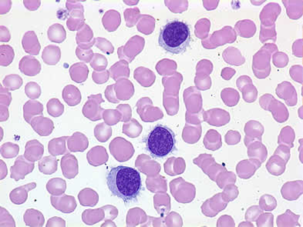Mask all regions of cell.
<instances>
[{"instance_id": "obj_27", "label": "cell", "mask_w": 303, "mask_h": 227, "mask_svg": "<svg viewBox=\"0 0 303 227\" xmlns=\"http://www.w3.org/2000/svg\"><path fill=\"white\" fill-rule=\"evenodd\" d=\"M94 136L101 143L107 141L112 136V128L105 122H101L97 125L94 129Z\"/></svg>"}, {"instance_id": "obj_12", "label": "cell", "mask_w": 303, "mask_h": 227, "mask_svg": "<svg viewBox=\"0 0 303 227\" xmlns=\"http://www.w3.org/2000/svg\"><path fill=\"white\" fill-rule=\"evenodd\" d=\"M36 187H37V184L31 183V184H26V185L16 188L9 194L10 200L12 201V203L16 205H21L26 203L28 198V192L32 189H35Z\"/></svg>"}, {"instance_id": "obj_33", "label": "cell", "mask_w": 303, "mask_h": 227, "mask_svg": "<svg viewBox=\"0 0 303 227\" xmlns=\"http://www.w3.org/2000/svg\"><path fill=\"white\" fill-rule=\"evenodd\" d=\"M107 60L103 55L100 53H94L93 56L92 60L91 61V67L94 69L95 71L101 72L107 67Z\"/></svg>"}, {"instance_id": "obj_34", "label": "cell", "mask_w": 303, "mask_h": 227, "mask_svg": "<svg viewBox=\"0 0 303 227\" xmlns=\"http://www.w3.org/2000/svg\"><path fill=\"white\" fill-rule=\"evenodd\" d=\"M1 66L7 67L10 64L14 57L13 49L9 45H1Z\"/></svg>"}, {"instance_id": "obj_14", "label": "cell", "mask_w": 303, "mask_h": 227, "mask_svg": "<svg viewBox=\"0 0 303 227\" xmlns=\"http://www.w3.org/2000/svg\"><path fill=\"white\" fill-rule=\"evenodd\" d=\"M87 160L94 166L104 164L108 160V154L103 147H95L91 149L87 155Z\"/></svg>"}, {"instance_id": "obj_7", "label": "cell", "mask_w": 303, "mask_h": 227, "mask_svg": "<svg viewBox=\"0 0 303 227\" xmlns=\"http://www.w3.org/2000/svg\"><path fill=\"white\" fill-rule=\"evenodd\" d=\"M51 203L56 210L63 213H71L77 208L75 198L63 194L60 196H51Z\"/></svg>"}, {"instance_id": "obj_41", "label": "cell", "mask_w": 303, "mask_h": 227, "mask_svg": "<svg viewBox=\"0 0 303 227\" xmlns=\"http://www.w3.org/2000/svg\"><path fill=\"white\" fill-rule=\"evenodd\" d=\"M103 211L105 212V216L104 220H113L117 217V214H118V211H117V208L114 207V206H105L103 207Z\"/></svg>"}, {"instance_id": "obj_17", "label": "cell", "mask_w": 303, "mask_h": 227, "mask_svg": "<svg viewBox=\"0 0 303 227\" xmlns=\"http://www.w3.org/2000/svg\"><path fill=\"white\" fill-rule=\"evenodd\" d=\"M89 74V69L84 63L72 65L70 68V75L72 80L77 83H82L87 80Z\"/></svg>"}, {"instance_id": "obj_6", "label": "cell", "mask_w": 303, "mask_h": 227, "mask_svg": "<svg viewBox=\"0 0 303 227\" xmlns=\"http://www.w3.org/2000/svg\"><path fill=\"white\" fill-rule=\"evenodd\" d=\"M34 166L33 162L26 159L24 155H19L16 158L14 165L10 168V177L16 181L23 180L26 175L33 171Z\"/></svg>"}, {"instance_id": "obj_3", "label": "cell", "mask_w": 303, "mask_h": 227, "mask_svg": "<svg viewBox=\"0 0 303 227\" xmlns=\"http://www.w3.org/2000/svg\"><path fill=\"white\" fill-rule=\"evenodd\" d=\"M146 150L152 157L163 159L177 151V140L172 129L164 125L153 126L145 139Z\"/></svg>"}, {"instance_id": "obj_1", "label": "cell", "mask_w": 303, "mask_h": 227, "mask_svg": "<svg viewBox=\"0 0 303 227\" xmlns=\"http://www.w3.org/2000/svg\"><path fill=\"white\" fill-rule=\"evenodd\" d=\"M106 184L113 196L126 203L136 200L142 189L139 172L128 166H118L110 169L106 175Z\"/></svg>"}, {"instance_id": "obj_15", "label": "cell", "mask_w": 303, "mask_h": 227, "mask_svg": "<svg viewBox=\"0 0 303 227\" xmlns=\"http://www.w3.org/2000/svg\"><path fill=\"white\" fill-rule=\"evenodd\" d=\"M22 44L26 53L33 56H37L40 53V44L34 32H26L22 40Z\"/></svg>"}, {"instance_id": "obj_21", "label": "cell", "mask_w": 303, "mask_h": 227, "mask_svg": "<svg viewBox=\"0 0 303 227\" xmlns=\"http://www.w3.org/2000/svg\"><path fill=\"white\" fill-rule=\"evenodd\" d=\"M39 170L46 175H51L57 170V159L53 155H47L39 161Z\"/></svg>"}, {"instance_id": "obj_9", "label": "cell", "mask_w": 303, "mask_h": 227, "mask_svg": "<svg viewBox=\"0 0 303 227\" xmlns=\"http://www.w3.org/2000/svg\"><path fill=\"white\" fill-rule=\"evenodd\" d=\"M30 125L33 130L41 136H50L54 129L53 122L49 118L44 117L43 115L33 118Z\"/></svg>"}, {"instance_id": "obj_32", "label": "cell", "mask_w": 303, "mask_h": 227, "mask_svg": "<svg viewBox=\"0 0 303 227\" xmlns=\"http://www.w3.org/2000/svg\"><path fill=\"white\" fill-rule=\"evenodd\" d=\"M103 119H104L106 124L111 126L121 121V115L117 110H104Z\"/></svg>"}, {"instance_id": "obj_37", "label": "cell", "mask_w": 303, "mask_h": 227, "mask_svg": "<svg viewBox=\"0 0 303 227\" xmlns=\"http://www.w3.org/2000/svg\"><path fill=\"white\" fill-rule=\"evenodd\" d=\"M94 54V52L91 49H83L77 46V49H76V55H77L79 60H82L85 63H91Z\"/></svg>"}, {"instance_id": "obj_36", "label": "cell", "mask_w": 303, "mask_h": 227, "mask_svg": "<svg viewBox=\"0 0 303 227\" xmlns=\"http://www.w3.org/2000/svg\"><path fill=\"white\" fill-rule=\"evenodd\" d=\"M96 46L106 54H112L114 50L111 42H109L106 38H101V37L96 38Z\"/></svg>"}, {"instance_id": "obj_38", "label": "cell", "mask_w": 303, "mask_h": 227, "mask_svg": "<svg viewBox=\"0 0 303 227\" xmlns=\"http://www.w3.org/2000/svg\"><path fill=\"white\" fill-rule=\"evenodd\" d=\"M109 76H110V73L109 70H105V71H101V72H98V71H94L92 74L93 79L94 82L98 84H103L108 80Z\"/></svg>"}, {"instance_id": "obj_29", "label": "cell", "mask_w": 303, "mask_h": 227, "mask_svg": "<svg viewBox=\"0 0 303 227\" xmlns=\"http://www.w3.org/2000/svg\"><path fill=\"white\" fill-rule=\"evenodd\" d=\"M2 82L5 89L9 91H14L21 87L23 85V79L20 76L10 74L5 77Z\"/></svg>"}, {"instance_id": "obj_19", "label": "cell", "mask_w": 303, "mask_h": 227, "mask_svg": "<svg viewBox=\"0 0 303 227\" xmlns=\"http://www.w3.org/2000/svg\"><path fill=\"white\" fill-rule=\"evenodd\" d=\"M63 99L67 105L75 107L81 102V93L77 86L68 85L63 89Z\"/></svg>"}, {"instance_id": "obj_22", "label": "cell", "mask_w": 303, "mask_h": 227, "mask_svg": "<svg viewBox=\"0 0 303 227\" xmlns=\"http://www.w3.org/2000/svg\"><path fill=\"white\" fill-rule=\"evenodd\" d=\"M23 219L25 224L28 227H42L45 222L42 213L33 209L26 210Z\"/></svg>"}, {"instance_id": "obj_20", "label": "cell", "mask_w": 303, "mask_h": 227, "mask_svg": "<svg viewBox=\"0 0 303 227\" xmlns=\"http://www.w3.org/2000/svg\"><path fill=\"white\" fill-rule=\"evenodd\" d=\"M69 136H62L51 140L48 144V151L53 156L69 153L66 147V141Z\"/></svg>"}, {"instance_id": "obj_18", "label": "cell", "mask_w": 303, "mask_h": 227, "mask_svg": "<svg viewBox=\"0 0 303 227\" xmlns=\"http://www.w3.org/2000/svg\"><path fill=\"white\" fill-rule=\"evenodd\" d=\"M60 58H61V50L57 45H47L43 51L42 59L46 64L54 66L59 63Z\"/></svg>"}, {"instance_id": "obj_4", "label": "cell", "mask_w": 303, "mask_h": 227, "mask_svg": "<svg viewBox=\"0 0 303 227\" xmlns=\"http://www.w3.org/2000/svg\"><path fill=\"white\" fill-rule=\"evenodd\" d=\"M103 102L104 100L102 98L101 93L88 96V100L83 107L82 112L84 116L93 122L101 120L103 118V113L104 111L103 108H101V104Z\"/></svg>"}, {"instance_id": "obj_8", "label": "cell", "mask_w": 303, "mask_h": 227, "mask_svg": "<svg viewBox=\"0 0 303 227\" xmlns=\"http://www.w3.org/2000/svg\"><path fill=\"white\" fill-rule=\"evenodd\" d=\"M61 169L63 175L66 178H75L79 173L78 160L74 155L66 153L61 159Z\"/></svg>"}, {"instance_id": "obj_11", "label": "cell", "mask_w": 303, "mask_h": 227, "mask_svg": "<svg viewBox=\"0 0 303 227\" xmlns=\"http://www.w3.org/2000/svg\"><path fill=\"white\" fill-rule=\"evenodd\" d=\"M44 147L37 140H30L25 146L24 156L30 162H36L42 159Z\"/></svg>"}, {"instance_id": "obj_23", "label": "cell", "mask_w": 303, "mask_h": 227, "mask_svg": "<svg viewBox=\"0 0 303 227\" xmlns=\"http://www.w3.org/2000/svg\"><path fill=\"white\" fill-rule=\"evenodd\" d=\"M47 36L51 42L61 43L66 39V30L61 24L55 23L50 27L47 31Z\"/></svg>"}, {"instance_id": "obj_24", "label": "cell", "mask_w": 303, "mask_h": 227, "mask_svg": "<svg viewBox=\"0 0 303 227\" xmlns=\"http://www.w3.org/2000/svg\"><path fill=\"white\" fill-rule=\"evenodd\" d=\"M78 198L80 204L84 206H96L99 200L98 192L90 188H86L80 191Z\"/></svg>"}, {"instance_id": "obj_42", "label": "cell", "mask_w": 303, "mask_h": 227, "mask_svg": "<svg viewBox=\"0 0 303 227\" xmlns=\"http://www.w3.org/2000/svg\"><path fill=\"white\" fill-rule=\"evenodd\" d=\"M66 227V222L59 217H52L47 223V227Z\"/></svg>"}, {"instance_id": "obj_35", "label": "cell", "mask_w": 303, "mask_h": 227, "mask_svg": "<svg viewBox=\"0 0 303 227\" xmlns=\"http://www.w3.org/2000/svg\"><path fill=\"white\" fill-rule=\"evenodd\" d=\"M25 93L29 98L36 100L41 96V88L37 82H30L25 86Z\"/></svg>"}, {"instance_id": "obj_26", "label": "cell", "mask_w": 303, "mask_h": 227, "mask_svg": "<svg viewBox=\"0 0 303 227\" xmlns=\"http://www.w3.org/2000/svg\"><path fill=\"white\" fill-rule=\"evenodd\" d=\"M47 189L52 196L63 195L66 189V183L61 178H53L49 180L47 184Z\"/></svg>"}, {"instance_id": "obj_30", "label": "cell", "mask_w": 303, "mask_h": 227, "mask_svg": "<svg viewBox=\"0 0 303 227\" xmlns=\"http://www.w3.org/2000/svg\"><path fill=\"white\" fill-rule=\"evenodd\" d=\"M142 127L136 119H131L123 126V133L130 137H137L141 133Z\"/></svg>"}, {"instance_id": "obj_16", "label": "cell", "mask_w": 303, "mask_h": 227, "mask_svg": "<svg viewBox=\"0 0 303 227\" xmlns=\"http://www.w3.org/2000/svg\"><path fill=\"white\" fill-rule=\"evenodd\" d=\"M44 106L40 102L36 100H29L23 106V117L26 122L30 124L32 119L36 115H43Z\"/></svg>"}, {"instance_id": "obj_5", "label": "cell", "mask_w": 303, "mask_h": 227, "mask_svg": "<svg viewBox=\"0 0 303 227\" xmlns=\"http://www.w3.org/2000/svg\"><path fill=\"white\" fill-rule=\"evenodd\" d=\"M109 148H110V153L119 162H125L131 159L134 152V151H127V150H134V149L129 142L126 141L124 138H120V137L114 139L110 143Z\"/></svg>"}, {"instance_id": "obj_13", "label": "cell", "mask_w": 303, "mask_h": 227, "mask_svg": "<svg viewBox=\"0 0 303 227\" xmlns=\"http://www.w3.org/2000/svg\"><path fill=\"white\" fill-rule=\"evenodd\" d=\"M69 151L71 152H84L89 145L87 136L80 132H76L67 139Z\"/></svg>"}, {"instance_id": "obj_25", "label": "cell", "mask_w": 303, "mask_h": 227, "mask_svg": "<svg viewBox=\"0 0 303 227\" xmlns=\"http://www.w3.org/2000/svg\"><path fill=\"white\" fill-rule=\"evenodd\" d=\"M102 21L107 31H114L120 24V13L117 11H108L105 13Z\"/></svg>"}, {"instance_id": "obj_40", "label": "cell", "mask_w": 303, "mask_h": 227, "mask_svg": "<svg viewBox=\"0 0 303 227\" xmlns=\"http://www.w3.org/2000/svg\"><path fill=\"white\" fill-rule=\"evenodd\" d=\"M117 110L120 111V115H121V121L127 122V121L129 120L131 116V107L129 105H125V104L119 105L117 107Z\"/></svg>"}, {"instance_id": "obj_31", "label": "cell", "mask_w": 303, "mask_h": 227, "mask_svg": "<svg viewBox=\"0 0 303 227\" xmlns=\"http://www.w3.org/2000/svg\"><path fill=\"white\" fill-rule=\"evenodd\" d=\"M19 152V147L17 144L5 143L1 146V155L5 159L16 157Z\"/></svg>"}, {"instance_id": "obj_2", "label": "cell", "mask_w": 303, "mask_h": 227, "mask_svg": "<svg viewBox=\"0 0 303 227\" xmlns=\"http://www.w3.org/2000/svg\"><path fill=\"white\" fill-rule=\"evenodd\" d=\"M190 27L185 22L174 19L160 29L158 43L167 53L181 54L190 46Z\"/></svg>"}, {"instance_id": "obj_10", "label": "cell", "mask_w": 303, "mask_h": 227, "mask_svg": "<svg viewBox=\"0 0 303 227\" xmlns=\"http://www.w3.org/2000/svg\"><path fill=\"white\" fill-rule=\"evenodd\" d=\"M19 69L26 76H35L41 71V64L33 56H26L19 62Z\"/></svg>"}, {"instance_id": "obj_39", "label": "cell", "mask_w": 303, "mask_h": 227, "mask_svg": "<svg viewBox=\"0 0 303 227\" xmlns=\"http://www.w3.org/2000/svg\"><path fill=\"white\" fill-rule=\"evenodd\" d=\"M105 96L106 100L112 103H118L119 100L117 99L115 91V84L107 86L105 90Z\"/></svg>"}, {"instance_id": "obj_28", "label": "cell", "mask_w": 303, "mask_h": 227, "mask_svg": "<svg viewBox=\"0 0 303 227\" xmlns=\"http://www.w3.org/2000/svg\"><path fill=\"white\" fill-rule=\"evenodd\" d=\"M47 113L52 117H59L64 112V106L58 99L53 98L47 103Z\"/></svg>"}]
</instances>
